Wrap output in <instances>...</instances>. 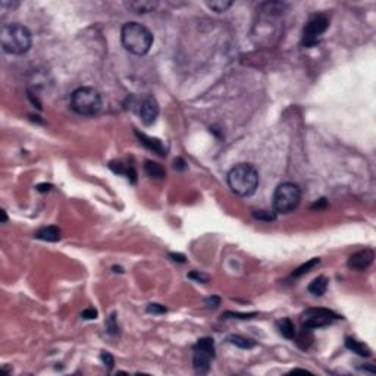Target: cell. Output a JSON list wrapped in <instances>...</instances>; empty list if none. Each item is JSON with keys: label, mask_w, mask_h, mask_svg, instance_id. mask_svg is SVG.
Segmentation results:
<instances>
[{"label": "cell", "mask_w": 376, "mask_h": 376, "mask_svg": "<svg viewBox=\"0 0 376 376\" xmlns=\"http://www.w3.org/2000/svg\"><path fill=\"white\" fill-rule=\"evenodd\" d=\"M33 38L27 27L19 24H8L0 30V44L9 55H24L31 47Z\"/></svg>", "instance_id": "6da1fadb"}, {"label": "cell", "mask_w": 376, "mask_h": 376, "mask_svg": "<svg viewBox=\"0 0 376 376\" xmlns=\"http://www.w3.org/2000/svg\"><path fill=\"white\" fill-rule=\"evenodd\" d=\"M121 40L127 51L135 56H143L153 44V34L138 22H128L122 27Z\"/></svg>", "instance_id": "7a4b0ae2"}, {"label": "cell", "mask_w": 376, "mask_h": 376, "mask_svg": "<svg viewBox=\"0 0 376 376\" xmlns=\"http://www.w3.org/2000/svg\"><path fill=\"white\" fill-rule=\"evenodd\" d=\"M228 185L231 191L240 197H250L259 185V174L248 163L235 165L228 174Z\"/></svg>", "instance_id": "3957f363"}, {"label": "cell", "mask_w": 376, "mask_h": 376, "mask_svg": "<svg viewBox=\"0 0 376 376\" xmlns=\"http://www.w3.org/2000/svg\"><path fill=\"white\" fill-rule=\"evenodd\" d=\"M101 96L93 87H80L71 96L72 111L82 116H94L101 109Z\"/></svg>", "instance_id": "277c9868"}, {"label": "cell", "mask_w": 376, "mask_h": 376, "mask_svg": "<svg viewBox=\"0 0 376 376\" xmlns=\"http://www.w3.org/2000/svg\"><path fill=\"white\" fill-rule=\"evenodd\" d=\"M301 200V191L298 185L293 182H284L277 187L274 193V209L278 213L294 212Z\"/></svg>", "instance_id": "5b68a950"}, {"label": "cell", "mask_w": 376, "mask_h": 376, "mask_svg": "<svg viewBox=\"0 0 376 376\" xmlns=\"http://www.w3.org/2000/svg\"><path fill=\"white\" fill-rule=\"evenodd\" d=\"M214 359V343L212 338H201L194 345V359L193 364L197 373H207L210 363Z\"/></svg>", "instance_id": "8992f818"}, {"label": "cell", "mask_w": 376, "mask_h": 376, "mask_svg": "<svg viewBox=\"0 0 376 376\" xmlns=\"http://www.w3.org/2000/svg\"><path fill=\"white\" fill-rule=\"evenodd\" d=\"M340 319L332 310L328 309H309L301 314V325L304 329H317L331 325L332 322Z\"/></svg>", "instance_id": "52a82bcc"}, {"label": "cell", "mask_w": 376, "mask_h": 376, "mask_svg": "<svg viewBox=\"0 0 376 376\" xmlns=\"http://www.w3.org/2000/svg\"><path fill=\"white\" fill-rule=\"evenodd\" d=\"M328 27H329V19L327 15L319 14V15L311 16L304 27L301 44L306 47L314 46L319 41V37L328 30Z\"/></svg>", "instance_id": "ba28073f"}, {"label": "cell", "mask_w": 376, "mask_h": 376, "mask_svg": "<svg viewBox=\"0 0 376 376\" xmlns=\"http://www.w3.org/2000/svg\"><path fill=\"white\" fill-rule=\"evenodd\" d=\"M138 115L144 125H151L156 122V119L159 116V104L154 97L148 96L141 100L140 107H138Z\"/></svg>", "instance_id": "9c48e42d"}, {"label": "cell", "mask_w": 376, "mask_h": 376, "mask_svg": "<svg viewBox=\"0 0 376 376\" xmlns=\"http://www.w3.org/2000/svg\"><path fill=\"white\" fill-rule=\"evenodd\" d=\"M375 259V253L372 248H364V250H360L354 254L350 256L348 259V267L353 271H366L367 267L372 264Z\"/></svg>", "instance_id": "30bf717a"}, {"label": "cell", "mask_w": 376, "mask_h": 376, "mask_svg": "<svg viewBox=\"0 0 376 376\" xmlns=\"http://www.w3.org/2000/svg\"><path fill=\"white\" fill-rule=\"evenodd\" d=\"M34 237H35L37 240H41V241L56 243V241H59V240H61L62 232H61V229H59L58 227L50 225V227H43V228H40V229L35 232V235H34Z\"/></svg>", "instance_id": "8fae6325"}, {"label": "cell", "mask_w": 376, "mask_h": 376, "mask_svg": "<svg viewBox=\"0 0 376 376\" xmlns=\"http://www.w3.org/2000/svg\"><path fill=\"white\" fill-rule=\"evenodd\" d=\"M135 134H137V137L140 138V143H143L147 148L153 150L154 153H157V154H160V156H165V154H166L163 144L160 143L159 140H156V138H150V137H147L146 134H140L138 131H137Z\"/></svg>", "instance_id": "7c38bea8"}, {"label": "cell", "mask_w": 376, "mask_h": 376, "mask_svg": "<svg viewBox=\"0 0 376 376\" xmlns=\"http://www.w3.org/2000/svg\"><path fill=\"white\" fill-rule=\"evenodd\" d=\"M125 6L135 14H147V12H151L157 6V2H147V0L140 2V0H137V2L125 3Z\"/></svg>", "instance_id": "4fadbf2b"}, {"label": "cell", "mask_w": 376, "mask_h": 376, "mask_svg": "<svg viewBox=\"0 0 376 376\" xmlns=\"http://www.w3.org/2000/svg\"><path fill=\"white\" fill-rule=\"evenodd\" d=\"M327 288H328V279H327L325 277H317L316 279H313V281L310 282V285H309L307 290H309L310 294H313V295H316V297H320V295L325 294Z\"/></svg>", "instance_id": "5bb4252c"}, {"label": "cell", "mask_w": 376, "mask_h": 376, "mask_svg": "<svg viewBox=\"0 0 376 376\" xmlns=\"http://www.w3.org/2000/svg\"><path fill=\"white\" fill-rule=\"evenodd\" d=\"M345 347L348 350H351L353 353L361 356V357H369L372 354V351H370V348L367 345H364L363 343H360V341H357L354 338H347L345 340Z\"/></svg>", "instance_id": "9a60e30c"}, {"label": "cell", "mask_w": 376, "mask_h": 376, "mask_svg": "<svg viewBox=\"0 0 376 376\" xmlns=\"http://www.w3.org/2000/svg\"><path fill=\"white\" fill-rule=\"evenodd\" d=\"M277 328H278L279 334H281L282 337L288 338V340H293L294 335H295V327H294V324L291 322V319H288V317L278 320V322H277Z\"/></svg>", "instance_id": "2e32d148"}, {"label": "cell", "mask_w": 376, "mask_h": 376, "mask_svg": "<svg viewBox=\"0 0 376 376\" xmlns=\"http://www.w3.org/2000/svg\"><path fill=\"white\" fill-rule=\"evenodd\" d=\"M144 171H146V174H147L150 178H154V180H162V178H165V175H166L165 169L160 166L159 163L151 162V160H147V162H146Z\"/></svg>", "instance_id": "e0dca14e"}, {"label": "cell", "mask_w": 376, "mask_h": 376, "mask_svg": "<svg viewBox=\"0 0 376 376\" xmlns=\"http://www.w3.org/2000/svg\"><path fill=\"white\" fill-rule=\"evenodd\" d=\"M109 166H111V169H112L114 172L121 174V175H125L128 180H131L132 182H135L137 174H135V171L132 169V166H125V165H122L121 162H112Z\"/></svg>", "instance_id": "ac0fdd59"}, {"label": "cell", "mask_w": 376, "mask_h": 376, "mask_svg": "<svg viewBox=\"0 0 376 376\" xmlns=\"http://www.w3.org/2000/svg\"><path fill=\"white\" fill-rule=\"evenodd\" d=\"M228 341H229L232 345H237V347L244 348V350H250V348H253V347L256 345L251 340L244 338V337H240V335H231V337H228Z\"/></svg>", "instance_id": "d6986e66"}, {"label": "cell", "mask_w": 376, "mask_h": 376, "mask_svg": "<svg viewBox=\"0 0 376 376\" xmlns=\"http://www.w3.org/2000/svg\"><path fill=\"white\" fill-rule=\"evenodd\" d=\"M320 263V260L317 259V257H314V259H311V260H309L307 263H304V264H301L300 267H297V269L293 272V277L294 278H298V277H301V275H304V274H307V272H310L314 266H317Z\"/></svg>", "instance_id": "ffe728a7"}, {"label": "cell", "mask_w": 376, "mask_h": 376, "mask_svg": "<svg viewBox=\"0 0 376 376\" xmlns=\"http://www.w3.org/2000/svg\"><path fill=\"white\" fill-rule=\"evenodd\" d=\"M207 6L210 9H213L214 12H225L227 9H229L232 6V2H228V0H219V2H209Z\"/></svg>", "instance_id": "44dd1931"}, {"label": "cell", "mask_w": 376, "mask_h": 376, "mask_svg": "<svg viewBox=\"0 0 376 376\" xmlns=\"http://www.w3.org/2000/svg\"><path fill=\"white\" fill-rule=\"evenodd\" d=\"M253 216L260 219V221H266V222H271V221H275V213L274 212H269V210H257L253 213Z\"/></svg>", "instance_id": "7402d4cb"}, {"label": "cell", "mask_w": 376, "mask_h": 376, "mask_svg": "<svg viewBox=\"0 0 376 376\" xmlns=\"http://www.w3.org/2000/svg\"><path fill=\"white\" fill-rule=\"evenodd\" d=\"M106 329L107 332H109L111 335H116L119 328H118V324H116V317H115V313L109 316V319H107L106 322Z\"/></svg>", "instance_id": "603a6c76"}, {"label": "cell", "mask_w": 376, "mask_h": 376, "mask_svg": "<svg viewBox=\"0 0 376 376\" xmlns=\"http://www.w3.org/2000/svg\"><path fill=\"white\" fill-rule=\"evenodd\" d=\"M165 311H166V309H165V306H162V304L151 303V304L147 306V313H151V314H162V313H165Z\"/></svg>", "instance_id": "cb8c5ba5"}, {"label": "cell", "mask_w": 376, "mask_h": 376, "mask_svg": "<svg viewBox=\"0 0 376 376\" xmlns=\"http://www.w3.org/2000/svg\"><path fill=\"white\" fill-rule=\"evenodd\" d=\"M101 360H103V363H104V364H107V367H109V369H112V367H114V364H115L114 357H112L109 353H106V351H103V353H101Z\"/></svg>", "instance_id": "d4e9b609"}, {"label": "cell", "mask_w": 376, "mask_h": 376, "mask_svg": "<svg viewBox=\"0 0 376 376\" xmlns=\"http://www.w3.org/2000/svg\"><path fill=\"white\" fill-rule=\"evenodd\" d=\"M81 316L84 317V319H96L97 317V310L96 309H93V307H88V309H85L82 313H81Z\"/></svg>", "instance_id": "484cf974"}, {"label": "cell", "mask_w": 376, "mask_h": 376, "mask_svg": "<svg viewBox=\"0 0 376 376\" xmlns=\"http://www.w3.org/2000/svg\"><path fill=\"white\" fill-rule=\"evenodd\" d=\"M188 277H190L191 279H196L197 282H207V279H209V277H207V275H204V274H198V272H191Z\"/></svg>", "instance_id": "4316f807"}, {"label": "cell", "mask_w": 376, "mask_h": 376, "mask_svg": "<svg viewBox=\"0 0 376 376\" xmlns=\"http://www.w3.org/2000/svg\"><path fill=\"white\" fill-rule=\"evenodd\" d=\"M219 303H221V298L219 297H210V298H207L206 300V306H209V307H218L219 306Z\"/></svg>", "instance_id": "83f0119b"}, {"label": "cell", "mask_w": 376, "mask_h": 376, "mask_svg": "<svg viewBox=\"0 0 376 376\" xmlns=\"http://www.w3.org/2000/svg\"><path fill=\"white\" fill-rule=\"evenodd\" d=\"M37 190H38L40 193H46V191H50V190H51V185H50V184H40V185H37Z\"/></svg>", "instance_id": "f1b7e54d"}, {"label": "cell", "mask_w": 376, "mask_h": 376, "mask_svg": "<svg viewBox=\"0 0 376 376\" xmlns=\"http://www.w3.org/2000/svg\"><path fill=\"white\" fill-rule=\"evenodd\" d=\"M169 257H172V260H175V262H181V263H184V262H185V257H184L182 254H175V253H171V254H169Z\"/></svg>", "instance_id": "f546056e"}, {"label": "cell", "mask_w": 376, "mask_h": 376, "mask_svg": "<svg viewBox=\"0 0 376 376\" xmlns=\"http://www.w3.org/2000/svg\"><path fill=\"white\" fill-rule=\"evenodd\" d=\"M175 169L178 168V169H185V163H184V160L182 159H175Z\"/></svg>", "instance_id": "4dcf8cb0"}, {"label": "cell", "mask_w": 376, "mask_h": 376, "mask_svg": "<svg viewBox=\"0 0 376 376\" xmlns=\"http://www.w3.org/2000/svg\"><path fill=\"white\" fill-rule=\"evenodd\" d=\"M2 216H3L2 222H6V221H8V218H6V212H5V210H2Z\"/></svg>", "instance_id": "1f68e13d"}]
</instances>
